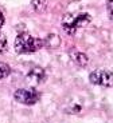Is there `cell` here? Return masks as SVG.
I'll use <instances>...</instances> for the list:
<instances>
[{
    "label": "cell",
    "mask_w": 113,
    "mask_h": 123,
    "mask_svg": "<svg viewBox=\"0 0 113 123\" xmlns=\"http://www.w3.org/2000/svg\"><path fill=\"white\" fill-rule=\"evenodd\" d=\"M14 47L18 54H31L45 47V40L31 36L27 32H22L15 37Z\"/></svg>",
    "instance_id": "6da1fadb"
},
{
    "label": "cell",
    "mask_w": 113,
    "mask_h": 123,
    "mask_svg": "<svg viewBox=\"0 0 113 123\" xmlns=\"http://www.w3.org/2000/svg\"><path fill=\"white\" fill-rule=\"evenodd\" d=\"M108 6H106V8H108V12H109V18H110V20L113 22V0H108Z\"/></svg>",
    "instance_id": "7c38bea8"
},
{
    "label": "cell",
    "mask_w": 113,
    "mask_h": 123,
    "mask_svg": "<svg viewBox=\"0 0 113 123\" xmlns=\"http://www.w3.org/2000/svg\"><path fill=\"white\" fill-rule=\"evenodd\" d=\"M14 98L20 105L32 106L40 99V92H38L35 88H19L15 91Z\"/></svg>",
    "instance_id": "7a4b0ae2"
},
{
    "label": "cell",
    "mask_w": 113,
    "mask_h": 123,
    "mask_svg": "<svg viewBox=\"0 0 113 123\" xmlns=\"http://www.w3.org/2000/svg\"><path fill=\"white\" fill-rule=\"evenodd\" d=\"M62 27L67 35H74L77 31L75 25V16L73 15H65L62 19Z\"/></svg>",
    "instance_id": "5b68a950"
},
{
    "label": "cell",
    "mask_w": 113,
    "mask_h": 123,
    "mask_svg": "<svg viewBox=\"0 0 113 123\" xmlns=\"http://www.w3.org/2000/svg\"><path fill=\"white\" fill-rule=\"evenodd\" d=\"M3 24H4V15H3V12L0 11V28L3 27Z\"/></svg>",
    "instance_id": "4fadbf2b"
},
{
    "label": "cell",
    "mask_w": 113,
    "mask_h": 123,
    "mask_svg": "<svg viewBox=\"0 0 113 123\" xmlns=\"http://www.w3.org/2000/svg\"><path fill=\"white\" fill-rule=\"evenodd\" d=\"M9 74H11L9 66L3 63V62H0V79H4V78L9 76Z\"/></svg>",
    "instance_id": "30bf717a"
},
{
    "label": "cell",
    "mask_w": 113,
    "mask_h": 123,
    "mask_svg": "<svg viewBox=\"0 0 113 123\" xmlns=\"http://www.w3.org/2000/svg\"><path fill=\"white\" fill-rule=\"evenodd\" d=\"M92 84L101 87H113V72L109 70H96L89 75Z\"/></svg>",
    "instance_id": "3957f363"
},
{
    "label": "cell",
    "mask_w": 113,
    "mask_h": 123,
    "mask_svg": "<svg viewBox=\"0 0 113 123\" xmlns=\"http://www.w3.org/2000/svg\"><path fill=\"white\" fill-rule=\"evenodd\" d=\"M7 39L3 34H0V54H4L7 51Z\"/></svg>",
    "instance_id": "8fae6325"
},
{
    "label": "cell",
    "mask_w": 113,
    "mask_h": 123,
    "mask_svg": "<svg viewBox=\"0 0 113 123\" xmlns=\"http://www.w3.org/2000/svg\"><path fill=\"white\" fill-rule=\"evenodd\" d=\"M73 60L78 67H86L89 64V58L88 55H85L83 52H77L75 55L73 56Z\"/></svg>",
    "instance_id": "52a82bcc"
},
{
    "label": "cell",
    "mask_w": 113,
    "mask_h": 123,
    "mask_svg": "<svg viewBox=\"0 0 113 123\" xmlns=\"http://www.w3.org/2000/svg\"><path fill=\"white\" fill-rule=\"evenodd\" d=\"M31 6L35 12H43L47 7V0H31Z\"/></svg>",
    "instance_id": "9c48e42d"
},
{
    "label": "cell",
    "mask_w": 113,
    "mask_h": 123,
    "mask_svg": "<svg viewBox=\"0 0 113 123\" xmlns=\"http://www.w3.org/2000/svg\"><path fill=\"white\" fill-rule=\"evenodd\" d=\"M89 23H90V15H88V13H81V15L75 16V25H77V28L86 27Z\"/></svg>",
    "instance_id": "ba28073f"
},
{
    "label": "cell",
    "mask_w": 113,
    "mask_h": 123,
    "mask_svg": "<svg viewBox=\"0 0 113 123\" xmlns=\"http://www.w3.org/2000/svg\"><path fill=\"white\" fill-rule=\"evenodd\" d=\"M43 40H45V47H49V48H57L61 44V39L55 34L47 35V37H45Z\"/></svg>",
    "instance_id": "8992f818"
},
{
    "label": "cell",
    "mask_w": 113,
    "mask_h": 123,
    "mask_svg": "<svg viewBox=\"0 0 113 123\" xmlns=\"http://www.w3.org/2000/svg\"><path fill=\"white\" fill-rule=\"evenodd\" d=\"M45 79V70L40 67H34L30 70V72L27 74V80L31 84L37 86V84L42 83Z\"/></svg>",
    "instance_id": "277c9868"
}]
</instances>
